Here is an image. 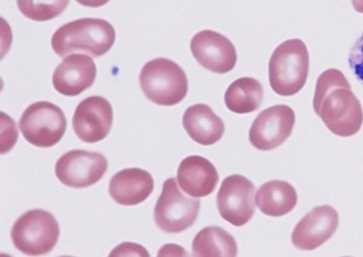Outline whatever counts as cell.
<instances>
[{"instance_id": "30bf717a", "label": "cell", "mask_w": 363, "mask_h": 257, "mask_svg": "<svg viewBox=\"0 0 363 257\" xmlns=\"http://www.w3.org/2000/svg\"><path fill=\"white\" fill-rule=\"evenodd\" d=\"M218 208L223 220L240 227L255 214V187L242 175H231L223 179L218 194Z\"/></svg>"}, {"instance_id": "277c9868", "label": "cell", "mask_w": 363, "mask_h": 257, "mask_svg": "<svg viewBox=\"0 0 363 257\" xmlns=\"http://www.w3.org/2000/svg\"><path fill=\"white\" fill-rule=\"evenodd\" d=\"M139 83L145 96L158 105H176L188 93L185 71L172 59L163 57L152 59L143 66Z\"/></svg>"}, {"instance_id": "5b68a950", "label": "cell", "mask_w": 363, "mask_h": 257, "mask_svg": "<svg viewBox=\"0 0 363 257\" xmlns=\"http://www.w3.org/2000/svg\"><path fill=\"white\" fill-rule=\"evenodd\" d=\"M15 248L26 256H44L52 251L60 238V226L54 215L32 210L22 215L12 228Z\"/></svg>"}, {"instance_id": "7c38bea8", "label": "cell", "mask_w": 363, "mask_h": 257, "mask_svg": "<svg viewBox=\"0 0 363 257\" xmlns=\"http://www.w3.org/2000/svg\"><path fill=\"white\" fill-rule=\"evenodd\" d=\"M112 125V105L104 97H88L75 108L72 119L73 130L85 143L103 141L109 135Z\"/></svg>"}, {"instance_id": "2e32d148", "label": "cell", "mask_w": 363, "mask_h": 257, "mask_svg": "<svg viewBox=\"0 0 363 257\" xmlns=\"http://www.w3.org/2000/svg\"><path fill=\"white\" fill-rule=\"evenodd\" d=\"M155 183L152 175L139 168L117 172L111 178V198L121 205L133 206L145 202L152 195Z\"/></svg>"}, {"instance_id": "ffe728a7", "label": "cell", "mask_w": 363, "mask_h": 257, "mask_svg": "<svg viewBox=\"0 0 363 257\" xmlns=\"http://www.w3.org/2000/svg\"><path fill=\"white\" fill-rule=\"evenodd\" d=\"M263 86L257 79L242 77L232 83L225 91V106L236 114H249L260 108Z\"/></svg>"}, {"instance_id": "52a82bcc", "label": "cell", "mask_w": 363, "mask_h": 257, "mask_svg": "<svg viewBox=\"0 0 363 257\" xmlns=\"http://www.w3.org/2000/svg\"><path fill=\"white\" fill-rule=\"evenodd\" d=\"M24 139L40 148H50L65 135L67 120L63 110L52 103L38 101L28 106L19 121Z\"/></svg>"}, {"instance_id": "ba28073f", "label": "cell", "mask_w": 363, "mask_h": 257, "mask_svg": "<svg viewBox=\"0 0 363 257\" xmlns=\"http://www.w3.org/2000/svg\"><path fill=\"white\" fill-rule=\"evenodd\" d=\"M108 170V161L103 154L86 150H72L57 159L55 171L57 178L66 187L84 189L99 183Z\"/></svg>"}, {"instance_id": "7a4b0ae2", "label": "cell", "mask_w": 363, "mask_h": 257, "mask_svg": "<svg viewBox=\"0 0 363 257\" xmlns=\"http://www.w3.org/2000/svg\"><path fill=\"white\" fill-rule=\"evenodd\" d=\"M116 33L110 22L96 18H83L61 26L52 38L54 52L60 57L83 52L91 57H103L114 45Z\"/></svg>"}, {"instance_id": "3957f363", "label": "cell", "mask_w": 363, "mask_h": 257, "mask_svg": "<svg viewBox=\"0 0 363 257\" xmlns=\"http://www.w3.org/2000/svg\"><path fill=\"white\" fill-rule=\"evenodd\" d=\"M309 52L300 39L287 40L272 52L269 63V85L280 96H294L306 85Z\"/></svg>"}, {"instance_id": "8fae6325", "label": "cell", "mask_w": 363, "mask_h": 257, "mask_svg": "<svg viewBox=\"0 0 363 257\" xmlns=\"http://www.w3.org/2000/svg\"><path fill=\"white\" fill-rule=\"evenodd\" d=\"M190 50L199 64L211 72L225 74L235 68V46L227 37L214 30H201L194 35Z\"/></svg>"}, {"instance_id": "603a6c76", "label": "cell", "mask_w": 363, "mask_h": 257, "mask_svg": "<svg viewBox=\"0 0 363 257\" xmlns=\"http://www.w3.org/2000/svg\"><path fill=\"white\" fill-rule=\"evenodd\" d=\"M75 1L79 2L82 6H88V8H101L107 4L110 0H75Z\"/></svg>"}, {"instance_id": "d6986e66", "label": "cell", "mask_w": 363, "mask_h": 257, "mask_svg": "<svg viewBox=\"0 0 363 257\" xmlns=\"http://www.w3.org/2000/svg\"><path fill=\"white\" fill-rule=\"evenodd\" d=\"M238 248L235 239L218 226L201 229L192 241V254L198 257H234Z\"/></svg>"}, {"instance_id": "44dd1931", "label": "cell", "mask_w": 363, "mask_h": 257, "mask_svg": "<svg viewBox=\"0 0 363 257\" xmlns=\"http://www.w3.org/2000/svg\"><path fill=\"white\" fill-rule=\"evenodd\" d=\"M70 0H17V6L24 17L34 21H50L62 14Z\"/></svg>"}, {"instance_id": "5bb4252c", "label": "cell", "mask_w": 363, "mask_h": 257, "mask_svg": "<svg viewBox=\"0 0 363 257\" xmlns=\"http://www.w3.org/2000/svg\"><path fill=\"white\" fill-rule=\"evenodd\" d=\"M96 73V66L90 57L72 55L55 68L52 85L64 96H77L94 84Z\"/></svg>"}, {"instance_id": "e0dca14e", "label": "cell", "mask_w": 363, "mask_h": 257, "mask_svg": "<svg viewBox=\"0 0 363 257\" xmlns=\"http://www.w3.org/2000/svg\"><path fill=\"white\" fill-rule=\"evenodd\" d=\"M183 126L189 137L203 146L213 145L225 134V124L207 104H194L184 113Z\"/></svg>"}, {"instance_id": "8992f818", "label": "cell", "mask_w": 363, "mask_h": 257, "mask_svg": "<svg viewBox=\"0 0 363 257\" xmlns=\"http://www.w3.org/2000/svg\"><path fill=\"white\" fill-rule=\"evenodd\" d=\"M200 210L201 201L184 195L172 177L164 183L155 206V221L166 234H180L196 223Z\"/></svg>"}, {"instance_id": "cb8c5ba5", "label": "cell", "mask_w": 363, "mask_h": 257, "mask_svg": "<svg viewBox=\"0 0 363 257\" xmlns=\"http://www.w3.org/2000/svg\"><path fill=\"white\" fill-rule=\"evenodd\" d=\"M352 4L356 12L363 14V0H352Z\"/></svg>"}, {"instance_id": "9c48e42d", "label": "cell", "mask_w": 363, "mask_h": 257, "mask_svg": "<svg viewBox=\"0 0 363 257\" xmlns=\"http://www.w3.org/2000/svg\"><path fill=\"white\" fill-rule=\"evenodd\" d=\"M294 123L296 114L291 106H271L255 119L250 130V142L260 152H271L280 147L291 137Z\"/></svg>"}, {"instance_id": "9a60e30c", "label": "cell", "mask_w": 363, "mask_h": 257, "mask_svg": "<svg viewBox=\"0 0 363 257\" xmlns=\"http://www.w3.org/2000/svg\"><path fill=\"white\" fill-rule=\"evenodd\" d=\"M218 173L211 161L200 155H190L182 161L178 169L181 189L194 198L209 196L218 183Z\"/></svg>"}, {"instance_id": "ac0fdd59", "label": "cell", "mask_w": 363, "mask_h": 257, "mask_svg": "<svg viewBox=\"0 0 363 257\" xmlns=\"http://www.w3.org/2000/svg\"><path fill=\"white\" fill-rule=\"evenodd\" d=\"M255 202L261 212L278 218L289 214L296 207L298 195L286 181H272L257 190Z\"/></svg>"}, {"instance_id": "7402d4cb", "label": "cell", "mask_w": 363, "mask_h": 257, "mask_svg": "<svg viewBox=\"0 0 363 257\" xmlns=\"http://www.w3.org/2000/svg\"><path fill=\"white\" fill-rule=\"evenodd\" d=\"M347 61L354 76L363 85V33L352 46Z\"/></svg>"}, {"instance_id": "4fadbf2b", "label": "cell", "mask_w": 363, "mask_h": 257, "mask_svg": "<svg viewBox=\"0 0 363 257\" xmlns=\"http://www.w3.org/2000/svg\"><path fill=\"white\" fill-rule=\"evenodd\" d=\"M338 224L340 217L335 208L330 205L318 206L296 224L292 232V244L304 251L318 249L335 234Z\"/></svg>"}, {"instance_id": "6da1fadb", "label": "cell", "mask_w": 363, "mask_h": 257, "mask_svg": "<svg viewBox=\"0 0 363 257\" xmlns=\"http://www.w3.org/2000/svg\"><path fill=\"white\" fill-rule=\"evenodd\" d=\"M313 108L328 130L336 136H355L362 128V103L352 91L344 73L337 69L324 71L318 77Z\"/></svg>"}]
</instances>
